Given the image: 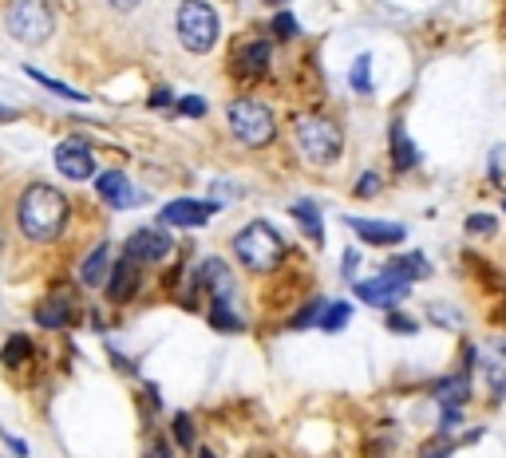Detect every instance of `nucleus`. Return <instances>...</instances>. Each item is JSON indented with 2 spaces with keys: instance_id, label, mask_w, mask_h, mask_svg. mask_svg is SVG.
<instances>
[{
  "instance_id": "nucleus-1",
  "label": "nucleus",
  "mask_w": 506,
  "mask_h": 458,
  "mask_svg": "<svg viewBox=\"0 0 506 458\" xmlns=\"http://www.w3.org/2000/svg\"><path fill=\"white\" fill-rule=\"evenodd\" d=\"M68 198L56 186H28L20 198V234L28 241H56L68 225Z\"/></svg>"
},
{
  "instance_id": "nucleus-2",
  "label": "nucleus",
  "mask_w": 506,
  "mask_h": 458,
  "mask_svg": "<svg viewBox=\"0 0 506 458\" xmlns=\"http://www.w3.org/2000/svg\"><path fill=\"white\" fill-rule=\"evenodd\" d=\"M234 253L249 273H269L285 257V241L269 222H249L242 234L234 237Z\"/></svg>"
},
{
  "instance_id": "nucleus-3",
  "label": "nucleus",
  "mask_w": 506,
  "mask_h": 458,
  "mask_svg": "<svg viewBox=\"0 0 506 458\" xmlns=\"http://www.w3.org/2000/svg\"><path fill=\"white\" fill-rule=\"evenodd\" d=\"M218 32H222V20L210 0H183L178 5V40H183L186 52L206 56L218 44Z\"/></svg>"
},
{
  "instance_id": "nucleus-4",
  "label": "nucleus",
  "mask_w": 506,
  "mask_h": 458,
  "mask_svg": "<svg viewBox=\"0 0 506 458\" xmlns=\"http://www.w3.org/2000/svg\"><path fill=\"white\" fill-rule=\"evenodd\" d=\"M5 28L12 40L20 44H44L56 28V16H52V5L47 0H12V8L5 12Z\"/></svg>"
},
{
  "instance_id": "nucleus-5",
  "label": "nucleus",
  "mask_w": 506,
  "mask_h": 458,
  "mask_svg": "<svg viewBox=\"0 0 506 458\" xmlns=\"http://www.w3.org/2000/svg\"><path fill=\"white\" fill-rule=\"evenodd\" d=\"M297 147L300 154H305L309 162H332L336 154H341V130H336V123H329V119H321V115H297Z\"/></svg>"
},
{
  "instance_id": "nucleus-6",
  "label": "nucleus",
  "mask_w": 506,
  "mask_h": 458,
  "mask_svg": "<svg viewBox=\"0 0 506 458\" xmlns=\"http://www.w3.org/2000/svg\"><path fill=\"white\" fill-rule=\"evenodd\" d=\"M226 119H230V130L242 147H265L273 139V115L258 99H234Z\"/></svg>"
},
{
  "instance_id": "nucleus-7",
  "label": "nucleus",
  "mask_w": 506,
  "mask_h": 458,
  "mask_svg": "<svg viewBox=\"0 0 506 458\" xmlns=\"http://www.w3.org/2000/svg\"><path fill=\"white\" fill-rule=\"evenodd\" d=\"M407 288H412V285H407L404 276H395V273L384 269L376 276H368V281H356V297L364 300L368 308H388L392 312L407 297Z\"/></svg>"
},
{
  "instance_id": "nucleus-8",
  "label": "nucleus",
  "mask_w": 506,
  "mask_h": 458,
  "mask_svg": "<svg viewBox=\"0 0 506 458\" xmlns=\"http://www.w3.org/2000/svg\"><path fill=\"white\" fill-rule=\"evenodd\" d=\"M171 249H174L171 234H166V229H154V225H142V229H135V234L127 237V257L139 261V265L163 261Z\"/></svg>"
},
{
  "instance_id": "nucleus-9",
  "label": "nucleus",
  "mask_w": 506,
  "mask_h": 458,
  "mask_svg": "<svg viewBox=\"0 0 506 458\" xmlns=\"http://www.w3.org/2000/svg\"><path fill=\"white\" fill-rule=\"evenodd\" d=\"M95 190H100V198L111 210H135V206H142V202H147V194H139V190L127 182L123 171H103L100 178H95Z\"/></svg>"
},
{
  "instance_id": "nucleus-10",
  "label": "nucleus",
  "mask_w": 506,
  "mask_h": 458,
  "mask_svg": "<svg viewBox=\"0 0 506 458\" xmlns=\"http://www.w3.org/2000/svg\"><path fill=\"white\" fill-rule=\"evenodd\" d=\"M56 171L71 182H88L95 178V154L88 142H59L56 147Z\"/></svg>"
},
{
  "instance_id": "nucleus-11",
  "label": "nucleus",
  "mask_w": 506,
  "mask_h": 458,
  "mask_svg": "<svg viewBox=\"0 0 506 458\" xmlns=\"http://www.w3.org/2000/svg\"><path fill=\"white\" fill-rule=\"evenodd\" d=\"M214 202H198V198H174L171 206H163V225H174V229H198L214 218Z\"/></svg>"
},
{
  "instance_id": "nucleus-12",
  "label": "nucleus",
  "mask_w": 506,
  "mask_h": 458,
  "mask_svg": "<svg viewBox=\"0 0 506 458\" xmlns=\"http://www.w3.org/2000/svg\"><path fill=\"white\" fill-rule=\"evenodd\" d=\"M344 225L364 241V245H400L407 237L404 222H384V218H344Z\"/></svg>"
},
{
  "instance_id": "nucleus-13",
  "label": "nucleus",
  "mask_w": 506,
  "mask_h": 458,
  "mask_svg": "<svg viewBox=\"0 0 506 458\" xmlns=\"http://www.w3.org/2000/svg\"><path fill=\"white\" fill-rule=\"evenodd\" d=\"M475 364H479V380L483 388L490 391V400H506V344H495L487 352H475Z\"/></svg>"
},
{
  "instance_id": "nucleus-14",
  "label": "nucleus",
  "mask_w": 506,
  "mask_h": 458,
  "mask_svg": "<svg viewBox=\"0 0 506 458\" xmlns=\"http://www.w3.org/2000/svg\"><path fill=\"white\" fill-rule=\"evenodd\" d=\"M139 281H142V265L131 261L127 253L111 265V276H107V300H115V305H123V300H131L139 293Z\"/></svg>"
},
{
  "instance_id": "nucleus-15",
  "label": "nucleus",
  "mask_w": 506,
  "mask_h": 458,
  "mask_svg": "<svg viewBox=\"0 0 506 458\" xmlns=\"http://www.w3.org/2000/svg\"><path fill=\"white\" fill-rule=\"evenodd\" d=\"M198 288L210 293V300H230L234 297V273L222 257H206L198 265Z\"/></svg>"
},
{
  "instance_id": "nucleus-16",
  "label": "nucleus",
  "mask_w": 506,
  "mask_h": 458,
  "mask_svg": "<svg viewBox=\"0 0 506 458\" xmlns=\"http://www.w3.org/2000/svg\"><path fill=\"white\" fill-rule=\"evenodd\" d=\"M71 317H76V305H71V293H64V288L47 293V300H40V308H36L40 328H68Z\"/></svg>"
},
{
  "instance_id": "nucleus-17",
  "label": "nucleus",
  "mask_w": 506,
  "mask_h": 458,
  "mask_svg": "<svg viewBox=\"0 0 506 458\" xmlns=\"http://www.w3.org/2000/svg\"><path fill=\"white\" fill-rule=\"evenodd\" d=\"M234 64L237 71H242L246 79H261L265 71H269V40H249L237 47V56H234Z\"/></svg>"
},
{
  "instance_id": "nucleus-18",
  "label": "nucleus",
  "mask_w": 506,
  "mask_h": 458,
  "mask_svg": "<svg viewBox=\"0 0 506 458\" xmlns=\"http://www.w3.org/2000/svg\"><path fill=\"white\" fill-rule=\"evenodd\" d=\"M388 151H392V166L395 171H416L419 166V151H416V142H412V135H407V127L404 123H392V130H388Z\"/></svg>"
},
{
  "instance_id": "nucleus-19",
  "label": "nucleus",
  "mask_w": 506,
  "mask_h": 458,
  "mask_svg": "<svg viewBox=\"0 0 506 458\" xmlns=\"http://www.w3.org/2000/svg\"><path fill=\"white\" fill-rule=\"evenodd\" d=\"M107 269H111V245L107 241H100L91 253H88V261H83V269H79V281L83 285H103V276H107Z\"/></svg>"
},
{
  "instance_id": "nucleus-20",
  "label": "nucleus",
  "mask_w": 506,
  "mask_h": 458,
  "mask_svg": "<svg viewBox=\"0 0 506 458\" xmlns=\"http://www.w3.org/2000/svg\"><path fill=\"white\" fill-rule=\"evenodd\" d=\"M289 213H293V218L300 222V229H305V234L317 241H324V222H321V206L312 198H300V202H293V206H289Z\"/></svg>"
},
{
  "instance_id": "nucleus-21",
  "label": "nucleus",
  "mask_w": 506,
  "mask_h": 458,
  "mask_svg": "<svg viewBox=\"0 0 506 458\" xmlns=\"http://www.w3.org/2000/svg\"><path fill=\"white\" fill-rule=\"evenodd\" d=\"M388 273L404 276V281L412 285V281H419V276L431 273V265H427L424 253H404V257H392V261H388Z\"/></svg>"
},
{
  "instance_id": "nucleus-22",
  "label": "nucleus",
  "mask_w": 506,
  "mask_h": 458,
  "mask_svg": "<svg viewBox=\"0 0 506 458\" xmlns=\"http://www.w3.org/2000/svg\"><path fill=\"white\" fill-rule=\"evenodd\" d=\"M210 324L218 332H242L246 324H242V317L230 308V300H210Z\"/></svg>"
},
{
  "instance_id": "nucleus-23",
  "label": "nucleus",
  "mask_w": 506,
  "mask_h": 458,
  "mask_svg": "<svg viewBox=\"0 0 506 458\" xmlns=\"http://www.w3.org/2000/svg\"><path fill=\"white\" fill-rule=\"evenodd\" d=\"M348 317H353V308H348L344 300H332V305L321 308L317 328H324V332H344V328H348Z\"/></svg>"
},
{
  "instance_id": "nucleus-24",
  "label": "nucleus",
  "mask_w": 506,
  "mask_h": 458,
  "mask_svg": "<svg viewBox=\"0 0 506 458\" xmlns=\"http://www.w3.org/2000/svg\"><path fill=\"white\" fill-rule=\"evenodd\" d=\"M436 400H439V407H448V403L463 407V403H467V376H451V380H443L439 388H436Z\"/></svg>"
},
{
  "instance_id": "nucleus-25",
  "label": "nucleus",
  "mask_w": 506,
  "mask_h": 458,
  "mask_svg": "<svg viewBox=\"0 0 506 458\" xmlns=\"http://www.w3.org/2000/svg\"><path fill=\"white\" fill-rule=\"evenodd\" d=\"M5 364L8 368H20V364H28V356H32V340L28 336H8V344H5Z\"/></svg>"
},
{
  "instance_id": "nucleus-26",
  "label": "nucleus",
  "mask_w": 506,
  "mask_h": 458,
  "mask_svg": "<svg viewBox=\"0 0 506 458\" xmlns=\"http://www.w3.org/2000/svg\"><path fill=\"white\" fill-rule=\"evenodd\" d=\"M348 83H353V91L360 95H368L372 91V56H356V64H353V76H348Z\"/></svg>"
},
{
  "instance_id": "nucleus-27",
  "label": "nucleus",
  "mask_w": 506,
  "mask_h": 458,
  "mask_svg": "<svg viewBox=\"0 0 506 458\" xmlns=\"http://www.w3.org/2000/svg\"><path fill=\"white\" fill-rule=\"evenodd\" d=\"M24 71H28V76H32L36 83H40V88H47V91H56V95H64V99H79V103H83V95H79L76 88H68V83H59V79H47V76H44V71H40V68H24Z\"/></svg>"
},
{
  "instance_id": "nucleus-28",
  "label": "nucleus",
  "mask_w": 506,
  "mask_h": 458,
  "mask_svg": "<svg viewBox=\"0 0 506 458\" xmlns=\"http://www.w3.org/2000/svg\"><path fill=\"white\" fill-rule=\"evenodd\" d=\"M427 317L439 320L443 328H463V312L451 308V305H427Z\"/></svg>"
},
{
  "instance_id": "nucleus-29",
  "label": "nucleus",
  "mask_w": 506,
  "mask_h": 458,
  "mask_svg": "<svg viewBox=\"0 0 506 458\" xmlns=\"http://www.w3.org/2000/svg\"><path fill=\"white\" fill-rule=\"evenodd\" d=\"M463 225H467V234L487 237V234H495V229H499V218H495V213H471Z\"/></svg>"
},
{
  "instance_id": "nucleus-30",
  "label": "nucleus",
  "mask_w": 506,
  "mask_h": 458,
  "mask_svg": "<svg viewBox=\"0 0 506 458\" xmlns=\"http://www.w3.org/2000/svg\"><path fill=\"white\" fill-rule=\"evenodd\" d=\"M321 308H324V300H312V305H305V308H300L297 312V317H293V324H289V328H312V324H317L321 320Z\"/></svg>"
},
{
  "instance_id": "nucleus-31",
  "label": "nucleus",
  "mask_w": 506,
  "mask_h": 458,
  "mask_svg": "<svg viewBox=\"0 0 506 458\" xmlns=\"http://www.w3.org/2000/svg\"><path fill=\"white\" fill-rule=\"evenodd\" d=\"M273 32L281 36V40H297V36H300V28H297L293 12H277V16H273Z\"/></svg>"
},
{
  "instance_id": "nucleus-32",
  "label": "nucleus",
  "mask_w": 506,
  "mask_h": 458,
  "mask_svg": "<svg viewBox=\"0 0 506 458\" xmlns=\"http://www.w3.org/2000/svg\"><path fill=\"white\" fill-rule=\"evenodd\" d=\"M178 111L190 115V119H202V115L210 111V103L202 99V95H183V99H178Z\"/></svg>"
},
{
  "instance_id": "nucleus-33",
  "label": "nucleus",
  "mask_w": 506,
  "mask_h": 458,
  "mask_svg": "<svg viewBox=\"0 0 506 458\" xmlns=\"http://www.w3.org/2000/svg\"><path fill=\"white\" fill-rule=\"evenodd\" d=\"M388 332H400V336H416L419 332V324L412 317H404V312H388Z\"/></svg>"
},
{
  "instance_id": "nucleus-34",
  "label": "nucleus",
  "mask_w": 506,
  "mask_h": 458,
  "mask_svg": "<svg viewBox=\"0 0 506 458\" xmlns=\"http://www.w3.org/2000/svg\"><path fill=\"white\" fill-rule=\"evenodd\" d=\"M455 427H463V407L448 403V407H443V419H439V431H443V435H451Z\"/></svg>"
},
{
  "instance_id": "nucleus-35",
  "label": "nucleus",
  "mask_w": 506,
  "mask_h": 458,
  "mask_svg": "<svg viewBox=\"0 0 506 458\" xmlns=\"http://www.w3.org/2000/svg\"><path fill=\"white\" fill-rule=\"evenodd\" d=\"M174 439H178V447H190V442H195V427H190V415H174Z\"/></svg>"
},
{
  "instance_id": "nucleus-36",
  "label": "nucleus",
  "mask_w": 506,
  "mask_h": 458,
  "mask_svg": "<svg viewBox=\"0 0 506 458\" xmlns=\"http://www.w3.org/2000/svg\"><path fill=\"white\" fill-rule=\"evenodd\" d=\"M380 190V174H364V178H356V198H372Z\"/></svg>"
},
{
  "instance_id": "nucleus-37",
  "label": "nucleus",
  "mask_w": 506,
  "mask_h": 458,
  "mask_svg": "<svg viewBox=\"0 0 506 458\" xmlns=\"http://www.w3.org/2000/svg\"><path fill=\"white\" fill-rule=\"evenodd\" d=\"M210 194L218 198V206H222V202H234V194H242V186H234V182H214Z\"/></svg>"
},
{
  "instance_id": "nucleus-38",
  "label": "nucleus",
  "mask_w": 506,
  "mask_h": 458,
  "mask_svg": "<svg viewBox=\"0 0 506 458\" xmlns=\"http://www.w3.org/2000/svg\"><path fill=\"white\" fill-rule=\"evenodd\" d=\"M0 439H5V442H8V447H12V454H16V458H28V442H24V439H16V435H8V431H0Z\"/></svg>"
},
{
  "instance_id": "nucleus-39",
  "label": "nucleus",
  "mask_w": 506,
  "mask_h": 458,
  "mask_svg": "<svg viewBox=\"0 0 506 458\" xmlns=\"http://www.w3.org/2000/svg\"><path fill=\"white\" fill-rule=\"evenodd\" d=\"M451 442H436V447H424V451H419V458H451Z\"/></svg>"
},
{
  "instance_id": "nucleus-40",
  "label": "nucleus",
  "mask_w": 506,
  "mask_h": 458,
  "mask_svg": "<svg viewBox=\"0 0 506 458\" xmlns=\"http://www.w3.org/2000/svg\"><path fill=\"white\" fill-rule=\"evenodd\" d=\"M151 107H159V111H163V107H171V91H166V88H154V91H151Z\"/></svg>"
},
{
  "instance_id": "nucleus-41",
  "label": "nucleus",
  "mask_w": 506,
  "mask_h": 458,
  "mask_svg": "<svg viewBox=\"0 0 506 458\" xmlns=\"http://www.w3.org/2000/svg\"><path fill=\"white\" fill-rule=\"evenodd\" d=\"M356 265H360V253H356V249H348V253H344V265H341L344 276H356Z\"/></svg>"
},
{
  "instance_id": "nucleus-42",
  "label": "nucleus",
  "mask_w": 506,
  "mask_h": 458,
  "mask_svg": "<svg viewBox=\"0 0 506 458\" xmlns=\"http://www.w3.org/2000/svg\"><path fill=\"white\" fill-rule=\"evenodd\" d=\"M142 458H174V451L166 447V442H154V447H151L147 454H142Z\"/></svg>"
},
{
  "instance_id": "nucleus-43",
  "label": "nucleus",
  "mask_w": 506,
  "mask_h": 458,
  "mask_svg": "<svg viewBox=\"0 0 506 458\" xmlns=\"http://www.w3.org/2000/svg\"><path fill=\"white\" fill-rule=\"evenodd\" d=\"M107 5H111L115 12H135V8L142 5V0H107Z\"/></svg>"
},
{
  "instance_id": "nucleus-44",
  "label": "nucleus",
  "mask_w": 506,
  "mask_h": 458,
  "mask_svg": "<svg viewBox=\"0 0 506 458\" xmlns=\"http://www.w3.org/2000/svg\"><path fill=\"white\" fill-rule=\"evenodd\" d=\"M12 119H16V111H12V107H0V123H12Z\"/></svg>"
},
{
  "instance_id": "nucleus-45",
  "label": "nucleus",
  "mask_w": 506,
  "mask_h": 458,
  "mask_svg": "<svg viewBox=\"0 0 506 458\" xmlns=\"http://www.w3.org/2000/svg\"><path fill=\"white\" fill-rule=\"evenodd\" d=\"M198 458H218V454H214V451H198Z\"/></svg>"
},
{
  "instance_id": "nucleus-46",
  "label": "nucleus",
  "mask_w": 506,
  "mask_h": 458,
  "mask_svg": "<svg viewBox=\"0 0 506 458\" xmlns=\"http://www.w3.org/2000/svg\"><path fill=\"white\" fill-rule=\"evenodd\" d=\"M273 5H285V0H273Z\"/></svg>"
}]
</instances>
